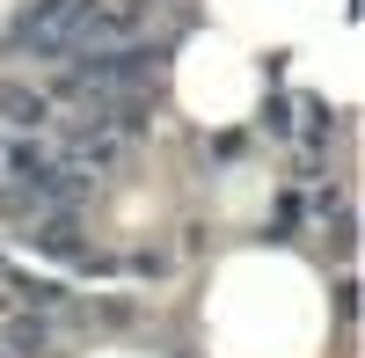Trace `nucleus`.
Returning a JSON list of instances; mask_svg holds the SVG:
<instances>
[{"label": "nucleus", "mask_w": 365, "mask_h": 358, "mask_svg": "<svg viewBox=\"0 0 365 358\" xmlns=\"http://www.w3.org/2000/svg\"><path fill=\"white\" fill-rule=\"evenodd\" d=\"M88 22H96V0H37L15 22V44L37 51V58H66V51H81Z\"/></svg>", "instance_id": "nucleus-1"}, {"label": "nucleus", "mask_w": 365, "mask_h": 358, "mask_svg": "<svg viewBox=\"0 0 365 358\" xmlns=\"http://www.w3.org/2000/svg\"><path fill=\"white\" fill-rule=\"evenodd\" d=\"M0 183H29L37 198L66 190V183H58V161L44 154V146H29V139H0Z\"/></svg>", "instance_id": "nucleus-2"}, {"label": "nucleus", "mask_w": 365, "mask_h": 358, "mask_svg": "<svg viewBox=\"0 0 365 358\" xmlns=\"http://www.w3.org/2000/svg\"><path fill=\"white\" fill-rule=\"evenodd\" d=\"M0 117H8L15 132H37L44 117H51V103H44V96H29V88H15V81H0Z\"/></svg>", "instance_id": "nucleus-3"}]
</instances>
